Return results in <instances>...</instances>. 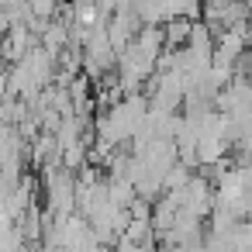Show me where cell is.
Listing matches in <instances>:
<instances>
[{"label":"cell","mask_w":252,"mask_h":252,"mask_svg":"<svg viewBox=\"0 0 252 252\" xmlns=\"http://www.w3.org/2000/svg\"><path fill=\"white\" fill-rule=\"evenodd\" d=\"M28 4H32V14H35V18L52 21V18L66 7V0H28Z\"/></svg>","instance_id":"2"},{"label":"cell","mask_w":252,"mask_h":252,"mask_svg":"<svg viewBox=\"0 0 252 252\" xmlns=\"http://www.w3.org/2000/svg\"><path fill=\"white\" fill-rule=\"evenodd\" d=\"M249 4H252V0H249Z\"/></svg>","instance_id":"3"},{"label":"cell","mask_w":252,"mask_h":252,"mask_svg":"<svg viewBox=\"0 0 252 252\" xmlns=\"http://www.w3.org/2000/svg\"><path fill=\"white\" fill-rule=\"evenodd\" d=\"M193 18H169L166 21V42H169V49H183L187 42H190V35H193Z\"/></svg>","instance_id":"1"}]
</instances>
